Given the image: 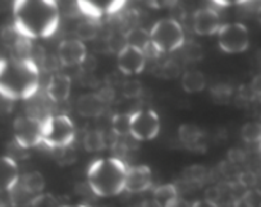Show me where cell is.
I'll use <instances>...</instances> for the list:
<instances>
[{
	"label": "cell",
	"instance_id": "1",
	"mask_svg": "<svg viewBox=\"0 0 261 207\" xmlns=\"http://www.w3.org/2000/svg\"><path fill=\"white\" fill-rule=\"evenodd\" d=\"M14 28L26 39L49 37L59 26V8L55 2L19 0L13 3Z\"/></svg>",
	"mask_w": 261,
	"mask_h": 207
},
{
	"label": "cell",
	"instance_id": "2",
	"mask_svg": "<svg viewBox=\"0 0 261 207\" xmlns=\"http://www.w3.org/2000/svg\"><path fill=\"white\" fill-rule=\"evenodd\" d=\"M40 71L32 61L0 59V95L13 100H26L39 90Z\"/></svg>",
	"mask_w": 261,
	"mask_h": 207
},
{
	"label": "cell",
	"instance_id": "3",
	"mask_svg": "<svg viewBox=\"0 0 261 207\" xmlns=\"http://www.w3.org/2000/svg\"><path fill=\"white\" fill-rule=\"evenodd\" d=\"M128 166L118 159H100L89 166L87 183L94 194L113 197L122 193L125 188Z\"/></svg>",
	"mask_w": 261,
	"mask_h": 207
},
{
	"label": "cell",
	"instance_id": "4",
	"mask_svg": "<svg viewBox=\"0 0 261 207\" xmlns=\"http://www.w3.org/2000/svg\"><path fill=\"white\" fill-rule=\"evenodd\" d=\"M76 137V128L67 115L46 116L42 119V143L51 150L71 146Z\"/></svg>",
	"mask_w": 261,
	"mask_h": 207
},
{
	"label": "cell",
	"instance_id": "5",
	"mask_svg": "<svg viewBox=\"0 0 261 207\" xmlns=\"http://www.w3.org/2000/svg\"><path fill=\"white\" fill-rule=\"evenodd\" d=\"M151 42L162 53L177 51L185 44V32L179 22L174 18H165L156 22L150 32Z\"/></svg>",
	"mask_w": 261,
	"mask_h": 207
},
{
	"label": "cell",
	"instance_id": "6",
	"mask_svg": "<svg viewBox=\"0 0 261 207\" xmlns=\"http://www.w3.org/2000/svg\"><path fill=\"white\" fill-rule=\"evenodd\" d=\"M219 47L228 54H238L245 51L250 45L248 29L242 23H227L218 32Z\"/></svg>",
	"mask_w": 261,
	"mask_h": 207
},
{
	"label": "cell",
	"instance_id": "7",
	"mask_svg": "<svg viewBox=\"0 0 261 207\" xmlns=\"http://www.w3.org/2000/svg\"><path fill=\"white\" fill-rule=\"evenodd\" d=\"M14 141L29 150L42 143V119L37 116H19L13 124Z\"/></svg>",
	"mask_w": 261,
	"mask_h": 207
},
{
	"label": "cell",
	"instance_id": "8",
	"mask_svg": "<svg viewBox=\"0 0 261 207\" xmlns=\"http://www.w3.org/2000/svg\"><path fill=\"white\" fill-rule=\"evenodd\" d=\"M159 131V116L154 110H137L130 114V136L137 141L154 139Z\"/></svg>",
	"mask_w": 261,
	"mask_h": 207
},
{
	"label": "cell",
	"instance_id": "9",
	"mask_svg": "<svg viewBox=\"0 0 261 207\" xmlns=\"http://www.w3.org/2000/svg\"><path fill=\"white\" fill-rule=\"evenodd\" d=\"M86 56V46L79 39L63 40L58 47V59L64 67L81 66Z\"/></svg>",
	"mask_w": 261,
	"mask_h": 207
},
{
	"label": "cell",
	"instance_id": "10",
	"mask_svg": "<svg viewBox=\"0 0 261 207\" xmlns=\"http://www.w3.org/2000/svg\"><path fill=\"white\" fill-rule=\"evenodd\" d=\"M146 56L142 50L132 46H125L118 54V68L125 76H135L141 73L146 67Z\"/></svg>",
	"mask_w": 261,
	"mask_h": 207
},
{
	"label": "cell",
	"instance_id": "11",
	"mask_svg": "<svg viewBox=\"0 0 261 207\" xmlns=\"http://www.w3.org/2000/svg\"><path fill=\"white\" fill-rule=\"evenodd\" d=\"M193 31L201 36H210L219 32L222 23L220 17L215 9L206 7L200 8L193 13Z\"/></svg>",
	"mask_w": 261,
	"mask_h": 207
},
{
	"label": "cell",
	"instance_id": "12",
	"mask_svg": "<svg viewBox=\"0 0 261 207\" xmlns=\"http://www.w3.org/2000/svg\"><path fill=\"white\" fill-rule=\"evenodd\" d=\"M151 186L152 174L149 166L139 165L128 168L124 191L129 193H141L151 188Z\"/></svg>",
	"mask_w": 261,
	"mask_h": 207
},
{
	"label": "cell",
	"instance_id": "13",
	"mask_svg": "<svg viewBox=\"0 0 261 207\" xmlns=\"http://www.w3.org/2000/svg\"><path fill=\"white\" fill-rule=\"evenodd\" d=\"M178 137L183 146L191 151H204V132L193 124H182L178 129Z\"/></svg>",
	"mask_w": 261,
	"mask_h": 207
},
{
	"label": "cell",
	"instance_id": "14",
	"mask_svg": "<svg viewBox=\"0 0 261 207\" xmlns=\"http://www.w3.org/2000/svg\"><path fill=\"white\" fill-rule=\"evenodd\" d=\"M71 78L65 74H55L50 77L46 86V94L51 101L63 102L71 95Z\"/></svg>",
	"mask_w": 261,
	"mask_h": 207
},
{
	"label": "cell",
	"instance_id": "15",
	"mask_svg": "<svg viewBox=\"0 0 261 207\" xmlns=\"http://www.w3.org/2000/svg\"><path fill=\"white\" fill-rule=\"evenodd\" d=\"M18 165L8 156H0V192H9L19 182Z\"/></svg>",
	"mask_w": 261,
	"mask_h": 207
},
{
	"label": "cell",
	"instance_id": "16",
	"mask_svg": "<svg viewBox=\"0 0 261 207\" xmlns=\"http://www.w3.org/2000/svg\"><path fill=\"white\" fill-rule=\"evenodd\" d=\"M77 110L84 118H97L105 110V104L97 94H85L77 101Z\"/></svg>",
	"mask_w": 261,
	"mask_h": 207
},
{
	"label": "cell",
	"instance_id": "17",
	"mask_svg": "<svg viewBox=\"0 0 261 207\" xmlns=\"http://www.w3.org/2000/svg\"><path fill=\"white\" fill-rule=\"evenodd\" d=\"M152 201L158 207H174L179 201V193L175 184H163L155 188Z\"/></svg>",
	"mask_w": 261,
	"mask_h": 207
},
{
	"label": "cell",
	"instance_id": "18",
	"mask_svg": "<svg viewBox=\"0 0 261 207\" xmlns=\"http://www.w3.org/2000/svg\"><path fill=\"white\" fill-rule=\"evenodd\" d=\"M182 87L188 94H197L206 87V78L200 71H187L182 76Z\"/></svg>",
	"mask_w": 261,
	"mask_h": 207
},
{
	"label": "cell",
	"instance_id": "19",
	"mask_svg": "<svg viewBox=\"0 0 261 207\" xmlns=\"http://www.w3.org/2000/svg\"><path fill=\"white\" fill-rule=\"evenodd\" d=\"M127 46L136 47L139 50H144L147 45L151 41L150 32L142 27H134V28L128 29L124 35Z\"/></svg>",
	"mask_w": 261,
	"mask_h": 207
},
{
	"label": "cell",
	"instance_id": "20",
	"mask_svg": "<svg viewBox=\"0 0 261 207\" xmlns=\"http://www.w3.org/2000/svg\"><path fill=\"white\" fill-rule=\"evenodd\" d=\"M19 183L27 189L34 196H40L42 194L45 188V179L41 173L39 171H30L26 173L23 176L19 178Z\"/></svg>",
	"mask_w": 261,
	"mask_h": 207
},
{
	"label": "cell",
	"instance_id": "21",
	"mask_svg": "<svg viewBox=\"0 0 261 207\" xmlns=\"http://www.w3.org/2000/svg\"><path fill=\"white\" fill-rule=\"evenodd\" d=\"M9 198H11V203L16 207H31L32 202L35 201L36 196L30 193V192L18 182V183L9 191Z\"/></svg>",
	"mask_w": 261,
	"mask_h": 207
},
{
	"label": "cell",
	"instance_id": "22",
	"mask_svg": "<svg viewBox=\"0 0 261 207\" xmlns=\"http://www.w3.org/2000/svg\"><path fill=\"white\" fill-rule=\"evenodd\" d=\"M182 176L185 183L190 186H201L207 178V170L202 165H192L183 170Z\"/></svg>",
	"mask_w": 261,
	"mask_h": 207
},
{
	"label": "cell",
	"instance_id": "23",
	"mask_svg": "<svg viewBox=\"0 0 261 207\" xmlns=\"http://www.w3.org/2000/svg\"><path fill=\"white\" fill-rule=\"evenodd\" d=\"M107 146L105 142V137L102 132L97 131V129H92L89 131L84 137V147L86 151L89 152H97L101 151Z\"/></svg>",
	"mask_w": 261,
	"mask_h": 207
},
{
	"label": "cell",
	"instance_id": "24",
	"mask_svg": "<svg viewBox=\"0 0 261 207\" xmlns=\"http://www.w3.org/2000/svg\"><path fill=\"white\" fill-rule=\"evenodd\" d=\"M99 32V26L96 21L89 19V21L80 22L76 27V36L80 41H86V40H94Z\"/></svg>",
	"mask_w": 261,
	"mask_h": 207
},
{
	"label": "cell",
	"instance_id": "25",
	"mask_svg": "<svg viewBox=\"0 0 261 207\" xmlns=\"http://www.w3.org/2000/svg\"><path fill=\"white\" fill-rule=\"evenodd\" d=\"M112 131L118 137H125L130 134V114L123 113L113 116Z\"/></svg>",
	"mask_w": 261,
	"mask_h": 207
},
{
	"label": "cell",
	"instance_id": "26",
	"mask_svg": "<svg viewBox=\"0 0 261 207\" xmlns=\"http://www.w3.org/2000/svg\"><path fill=\"white\" fill-rule=\"evenodd\" d=\"M212 94V99L215 104H220V105H225L230 101V97L233 95V88L229 84L225 83H218L210 90Z\"/></svg>",
	"mask_w": 261,
	"mask_h": 207
},
{
	"label": "cell",
	"instance_id": "27",
	"mask_svg": "<svg viewBox=\"0 0 261 207\" xmlns=\"http://www.w3.org/2000/svg\"><path fill=\"white\" fill-rule=\"evenodd\" d=\"M180 50H182L183 58L187 62H199L204 56L201 46L195 41H185Z\"/></svg>",
	"mask_w": 261,
	"mask_h": 207
},
{
	"label": "cell",
	"instance_id": "28",
	"mask_svg": "<svg viewBox=\"0 0 261 207\" xmlns=\"http://www.w3.org/2000/svg\"><path fill=\"white\" fill-rule=\"evenodd\" d=\"M241 136L247 143H256L261 141V127L257 122L246 123L241 129Z\"/></svg>",
	"mask_w": 261,
	"mask_h": 207
},
{
	"label": "cell",
	"instance_id": "29",
	"mask_svg": "<svg viewBox=\"0 0 261 207\" xmlns=\"http://www.w3.org/2000/svg\"><path fill=\"white\" fill-rule=\"evenodd\" d=\"M54 151H57V155H55L57 163L62 166L72 165L77 159V152L72 147V144L68 147H64V149L54 150Z\"/></svg>",
	"mask_w": 261,
	"mask_h": 207
},
{
	"label": "cell",
	"instance_id": "30",
	"mask_svg": "<svg viewBox=\"0 0 261 207\" xmlns=\"http://www.w3.org/2000/svg\"><path fill=\"white\" fill-rule=\"evenodd\" d=\"M142 84L137 79H127L122 84V94L125 99H136L141 95Z\"/></svg>",
	"mask_w": 261,
	"mask_h": 207
},
{
	"label": "cell",
	"instance_id": "31",
	"mask_svg": "<svg viewBox=\"0 0 261 207\" xmlns=\"http://www.w3.org/2000/svg\"><path fill=\"white\" fill-rule=\"evenodd\" d=\"M67 204H63L59 198L50 193H42L35 198L31 207H65Z\"/></svg>",
	"mask_w": 261,
	"mask_h": 207
},
{
	"label": "cell",
	"instance_id": "32",
	"mask_svg": "<svg viewBox=\"0 0 261 207\" xmlns=\"http://www.w3.org/2000/svg\"><path fill=\"white\" fill-rule=\"evenodd\" d=\"M159 76L165 79L177 78L180 74V67L177 62L174 61H167L163 66L159 67Z\"/></svg>",
	"mask_w": 261,
	"mask_h": 207
},
{
	"label": "cell",
	"instance_id": "33",
	"mask_svg": "<svg viewBox=\"0 0 261 207\" xmlns=\"http://www.w3.org/2000/svg\"><path fill=\"white\" fill-rule=\"evenodd\" d=\"M21 37L22 36L18 34V31L14 28V26L4 27L3 31H2V40H3L4 45L11 47V49H13L14 45L18 42V40L21 39Z\"/></svg>",
	"mask_w": 261,
	"mask_h": 207
},
{
	"label": "cell",
	"instance_id": "34",
	"mask_svg": "<svg viewBox=\"0 0 261 207\" xmlns=\"http://www.w3.org/2000/svg\"><path fill=\"white\" fill-rule=\"evenodd\" d=\"M237 183L242 187L243 189H252L253 187L256 186L257 183V176L253 171L251 170H246V171H241L237 176Z\"/></svg>",
	"mask_w": 261,
	"mask_h": 207
},
{
	"label": "cell",
	"instance_id": "35",
	"mask_svg": "<svg viewBox=\"0 0 261 207\" xmlns=\"http://www.w3.org/2000/svg\"><path fill=\"white\" fill-rule=\"evenodd\" d=\"M7 156L17 163V159H18V160H23V159H26L27 156H29V152H27L26 149L19 146L16 141H13L8 144V155H7Z\"/></svg>",
	"mask_w": 261,
	"mask_h": 207
},
{
	"label": "cell",
	"instance_id": "36",
	"mask_svg": "<svg viewBox=\"0 0 261 207\" xmlns=\"http://www.w3.org/2000/svg\"><path fill=\"white\" fill-rule=\"evenodd\" d=\"M108 46H109V49H112V51L119 54L127 46L124 35H112L109 37V41H108Z\"/></svg>",
	"mask_w": 261,
	"mask_h": 207
},
{
	"label": "cell",
	"instance_id": "37",
	"mask_svg": "<svg viewBox=\"0 0 261 207\" xmlns=\"http://www.w3.org/2000/svg\"><path fill=\"white\" fill-rule=\"evenodd\" d=\"M243 198L248 202L251 207H261V191L260 189H247L243 193Z\"/></svg>",
	"mask_w": 261,
	"mask_h": 207
},
{
	"label": "cell",
	"instance_id": "38",
	"mask_svg": "<svg viewBox=\"0 0 261 207\" xmlns=\"http://www.w3.org/2000/svg\"><path fill=\"white\" fill-rule=\"evenodd\" d=\"M220 199H222V189H220L219 187H209V188L205 191V201L218 204Z\"/></svg>",
	"mask_w": 261,
	"mask_h": 207
},
{
	"label": "cell",
	"instance_id": "39",
	"mask_svg": "<svg viewBox=\"0 0 261 207\" xmlns=\"http://www.w3.org/2000/svg\"><path fill=\"white\" fill-rule=\"evenodd\" d=\"M246 160V152L241 149H230L228 151V161L234 165L243 163Z\"/></svg>",
	"mask_w": 261,
	"mask_h": 207
},
{
	"label": "cell",
	"instance_id": "40",
	"mask_svg": "<svg viewBox=\"0 0 261 207\" xmlns=\"http://www.w3.org/2000/svg\"><path fill=\"white\" fill-rule=\"evenodd\" d=\"M112 151L113 154H114V159L123 161V159L125 158V155H127L128 152V146L123 143V142L115 141L113 142L112 144Z\"/></svg>",
	"mask_w": 261,
	"mask_h": 207
},
{
	"label": "cell",
	"instance_id": "41",
	"mask_svg": "<svg viewBox=\"0 0 261 207\" xmlns=\"http://www.w3.org/2000/svg\"><path fill=\"white\" fill-rule=\"evenodd\" d=\"M14 101L8 97L0 95V115H8L13 111Z\"/></svg>",
	"mask_w": 261,
	"mask_h": 207
},
{
	"label": "cell",
	"instance_id": "42",
	"mask_svg": "<svg viewBox=\"0 0 261 207\" xmlns=\"http://www.w3.org/2000/svg\"><path fill=\"white\" fill-rule=\"evenodd\" d=\"M59 64H60L59 59L55 58V56H47L46 55L45 61L42 62L41 67L44 68V71L51 72V71H55V69H58ZM60 66H62V64H60Z\"/></svg>",
	"mask_w": 261,
	"mask_h": 207
},
{
	"label": "cell",
	"instance_id": "43",
	"mask_svg": "<svg viewBox=\"0 0 261 207\" xmlns=\"http://www.w3.org/2000/svg\"><path fill=\"white\" fill-rule=\"evenodd\" d=\"M142 51H144V54H145V56H146V59H149V58L156 59V58H159V56L163 54L162 51H160V50L158 49V47L155 46V45L152 44L151 41H150V44L147 45V46L145 47V49L142 50Z\"/></svg>",
	"mask_w": 261,
	"mask_h": 207
},
{
	"label": "cell",
	"instance_id": "44",
	"mask_svg": "<svg viewBox=\"0 0 261 207\" xmlns=\"http://www.w3.org/2000/svg\"><path fill=\"white\" fill-rule=\"evenodd\" d=\"M97 95H99V97L101 99V101L104 102V104H108V102H110L114 100V90L109 86L104 87L102 90H100V92H97Z\"/></svg>",
	"mask_w": 261,
	"mask_h": 207
},
{
	"label": "cell",
	"instance_id": "45",
	"mask_svg": "<svg viewBox=\"0 0 261 207\" xmlns=\"http://www.w3.org/2000/svg\"><path fill=\"white\" fill-rule=\"evenodd\" d=\"M250 87L253 94H255V96L261 100V74H257V76L253 77V79L250 83Z\"/></svg>",
	"mask_w": 261,
	"mask_h": 207
},
{
	"label": "cell",
	"instance_id": "46",
	"mask_svg": "<svg viewBox=\"0 0 261 207\" xmlns=\"http://www.w3.org/2000/svg\"><path fill=\"white\" fill-rule=\"evenodd\" d=\"M191 207H219L218 204L212 203V202H207L205 199H201V201H196L193 202Z\"/></svg>",
	"mask_w": 261,
	"mask_h": 207
},
{
	"label": "cell",
	"instance_id": "47",
	"mask_svg": "<svg viewBox=\"0 0 261 207\" xmlns=\"http://www.w3.org/2000/svg\"><path fill=\"white\" fill-rule=\"evenodd\" d=\"M233 207H251V206L248 204V202L246 201L243 197H240V198H237L234 202H233Z\"/></svg>",
	"mask_w": 261,
	"mask_h": 207
},
{
	"label": "cell",
	"instance_id": "48",
	"mask_svg": "<svg viewBox=\"0 0 261 207\" xmlns=\"http://www.w3.org/2000/svg\"><path fill=\"white\" fill-rule=\"evenodd\" d=\"M256 17H257V21L261 23V6H258L257 11H256Z\"/></svg>",
	"mask_w": 261,
	"mask_h": 207
},
{
	"label": "cell",
	"instance_id": "49",
	"mask_svg": "<svg viewBox=\"0 0 261 207\" xmlns=\"http://www.w3.org/2000/svg\"><path fill=\"white\" fill-rule=\"evenodd\" d=\"M0 207H16L11 203V202H0Z\"/></svg>",
	"mask_w": 261,
	"mask_h": 207
},
{
	"label": "cell",
	"instance_id": "50",
	"mask_svg": "<svg viewBox=\"0 0 261 207\" xmlns=\"http://www.w3.org/2000/svg\"><path fill=\"white\" fill-rule=\"evenodd\" d=\"M65 207H89V206H85V204H73V206H69V204H67Z\"/></svg>",
	"mask_w": 261,
	"mask_h": 207
},
{
	"label": "cell",
	"instance_id": "51",
	"mask_svg": "<svg viewBox=\"0 0 261 207\" xmlns=\"http://www.w3.org/2000/svg\"><path fill=\"white\" fill-rule=\"evenodd\" d=\"M258 124H260V127H261V114H260V116H258V122H257Z\"/></svg>",
	"mask_w": 261,
	"mask_h": 207
}]
</instances>
